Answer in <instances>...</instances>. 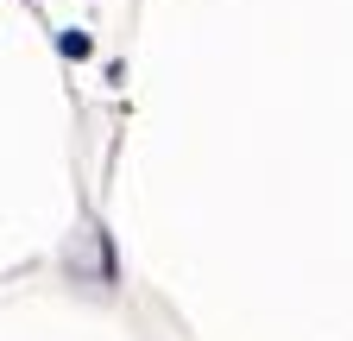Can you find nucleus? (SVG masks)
<instances>
[{"label": "nucleus", "instance_id": "1", "mask_svg": "<svg viewBox=\"0 0 353 341\" xmlns=\"http://www.w3.org/2000/svg\"><path fill=\"white\" fill-rule=\"evenodd\" d=\"M57 51L82 64V57H95V38H88V32H57Z\"/></svg>", "mask_w": 353, "mask_h": 341}]
</instances>
